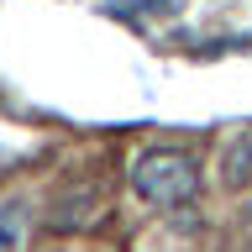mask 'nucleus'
I'll return each instance as SVG.
<instances>
[{"label": "nucleus", "mask_w": 252, "mask_h": 252, "mask_svg": "<svg viewBox=\"0 0 252 252\" xmlns=\"http://www.w3.org/2000/svg\"><path fill=\"white\" fill-rule=\"evenodd\" d=\"M131 189L158 210H179L200 194V163L184 147H147L131 168Z\"/></svg>", "instance_id": "1"}, {"label": "nucleus", "mask_w": 252, "mask_h": 252, "mask_svg": "<svg viewBox=\"0 0 252 252\" xmlns=\"http://www.w3.org/2000/svg\"><path fill=\"white\" fill-rule=\"evenodd\" d=\"M21 242H27V205L5 200L0 205V252H21Z\"/></svg>", "instance_id": "2"}, {"label": "nucleus", "mask_w": 252, "mask_h": 252, "mask_svg": "<svg viewBox=\"0 0 252 252\" xmlns=\"http://www.w3.org/2000/svg\"><path fill=\"white\" fill-rule=\"evenodd\" d=\"M226 184H231V189H247L252 184V137L231 142V153H226Z\"/></svg>", "instance_id": "3"}]
</instances>
